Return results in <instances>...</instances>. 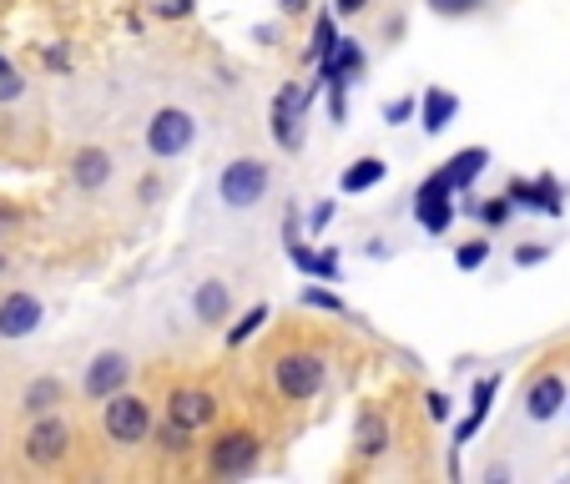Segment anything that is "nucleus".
<instances>
[{
	"mask_svg": "<svg viewBox=\"0 0 570 484\" xmlns=\"http://www.w3.org/2000/svg\"><path fill=\"white\" fill-rule=\"evenodd\" d=\"M263 192H268V167H263L258 157L227 161L223 182H217V197H223L227 207H253V203H263Z\"/></svg>",
	"mask_w": 570,
	"mask_h": 484,
	"instance_id": "nucleus-1",
	"label": "nucleus"
},
{
	"mask_svg": "<svg viewBox=\"0 0 570 484\" xmlns=\"http://www.w3.org/2000/svg\"><path fill=\"white\" fill-rule=\"evenodd\" d=\"M193 137H197V121L187 117L183 107H161L157 117H151V127H147L151 157H183V151L193 147Z\"/></svg>",
	"mask_w": 570,
	"mask_h": 484,
	"instance_id": "nucleus-2",
	"label": "nucleus"
},
{
	"mask_svg": "<svg viewBox=\"0 0 570 484\" xmlns=\"http://www.w3.org/2000/svg\"><path fill=\"white\" fill-rule=\"evenodd\" d=\"M107 439L111 444H137V439H147V429H151V419H147V404H141L137 394H107Z\"/></svg>",
	"mask_w": 570,
	"mask_h": 484,
	"instance_id": "nucleus-3",
	"label": "nucleus"
},
{
	"mask_svg": "<svg viewBox=\"0 0 570 484\" xmlns=\"http://www.w3.org/2000/svg\"><path fill=\"white\" fill-rule=\"evenodd\" d=\"M454 187L444 182V172H434L430 182L414 192V217H420V227L424 233H450V223H454Z\"/></svg>",
	"mask_w": 570,
	"mask_h": 484,
	"instance_id": "nucleus-4",
	"label": "nucleus"
},
{
	"mask_svg": "<svg viewBox=\"0 0 570 484\" xmlns=\"http://www.w3.org/2000/svg\"><path fill=\"white\" fill-rule=\"evenodd\" d=\"M278 388L288 398H313L323 388V358L318 354H283L278 358Z\"/></svg>",
	"mask_w": 570,
	"mask_h": 484,
	"instance_id": "nucleus-5",
	"label": "nucleus"
},
{
	"mask_svg": "<svg viewBox=\"0 0 570 484\" xmlns=\"http://www.w3.org/2000/svg\"><path fill=\"white\" fill-rule=\"evenodd\" d=\"M303 111H308V91L283 87L278 101H273V141H278V147L293 151L303 141Z\"/></svg>",
	"mask_w": 570,
	"mask_h": 484,
	"instance_id": "nucleus-6",
	"label": "nucleus"
},
{
	"mask_svg": "<svg viewBox=\"0 0 570 484\" xmlns=\"http://www.w3.org/2000/svg\"><path fill=\"white\" fill-rule=\"evenodd\" d=\"M358 66H364V51H358L354 41H344V36H338V41L328 46V56H323V81L334 87V117H344V87Z\"/></svg>",
	"mask_w": 570,
	"mask_h": 484,
	"instance_id": "nucleus-7",
	"label": "nucleus"
},
{
	"mask_svg": "<svg viewBox=\"0 0 570 484\" xmlns=\"http://www.w3.org/2000/svg\"><path fill=\"white\" fill-rule=\"evenodd\" d=\"M253 464H258V439L253 434H223V439L213 444V474H248Z\"/></svg>",
	"mask_w": 570,
	"mask_h": 484,
	"instance_id": "nucleus-8",
	"label": "nucleus"
},
{
	"mask_svg": "<svg viewBox=\"0 0 570 484\" xmlns=\"http://www.w3.org/2000/svg\"><path fill=\"white\" fill-rule=\"evenodd\" d=\"M66 444H71V429H66L61 419H41L31 434H26V460L31 464H56L66 454Z\"/></svg>",
	"mask_w": 570,
	"mask_h": 484,
	"instance_id": "nucleus-9",
	"label": "nucleus"
},
{
	"mask_svg": "<svg viewBox=\"0 0 570 484\" xmlns=\"http://www.w3.org/2000/svg\"><path fill=\"white\" fill-rule=\"evenodd\" d=\"M36 323H41V303L31 293H11L0 303V338H26L36 334Z\"/></svg>",
	"mask_w": 570,
	"mask_h": 484,
	"instance_id": "nucleus-10",
	"label": "nucleus"
},
{
	"mask_svg": "<svg viewBox=\"0 0 570 484\" xmlns=\"http://www.w3.org/2000/svg\"><path fill=\"white\" fill-rule=\"evenodd\" d=\"M127 374H131V358L127 354H97V364L87 368V394L91 398L117 394V388H127Z\"/></svg>",
	"mask_w": 570,
	"mask_h": 484,
	"instance_id": "nucleus-11",
	"label": "nucleus"
},
{
	"mask_svg": "<svg viewBox=\"0 0 570 484\" xmlns=\"http://www.w3.org/2000/svg\"><path fill=\"white\" fill-rule=\"evenodd\" d=\"M213 414H217V404L203 388H177L173 394V424H183V429H203Z\"/></svg>",
	"mask_w": 570,
	"mask_h": 484,
	"instance_id": "nucleus-12",
	"label": "nucleus"
},
{
	"mask_svg": "<svg viewBox=\"0 0 570 484\" xmlns=\"http://www.w3.org/2000/svg\"><path fill=\"white\" fill-rule=\"evenodd\" d=\"M560 404H566V384H560L556 374L535 378V388H530V394H525V414H530V419H540V424H546V419H556V414H560Z\"/></svg>",
	"mask_w": 570,
	"mask_h": 484,
	"instance_id": "nucleus-13",
	"label": "nucleus"
},
{
	"mask_svg": "<svg viewBox=\"0 0 570 484\" xmlns=\"http://www.w3.org/2000/svg\"><path fill=\"white\" fill-rule=\"evenodd\" d=\"M510 197H515L520 207H535V213H550V217L560 213V187L550 182V177H540L535 187H530V182H515V187H510Z\"/></svg>",
	"mask_w": 570,
	"mask_h": 484,
	"instance_id": "nucleus-14",
	"label": "nucleus"
},
{
	"mask_svg": "<svg viewBox=\"0 0 570 484\" xmlns=\"http://www.w3.org/2000/svg\"><path fill=\"white\" fill-rule=\"evenodd\" d=\"M484 161H490V151H484V147H464L460 157H454L450 167H444V182H450L454 192H460V187H470L474 177L484 172Z\"/></svg>",
	"mask_w": 570,
	"mask_h": 484,
	"instance_id": "nucleus-15",
	"label": "nucleus"
},
{
	"mask_svg": "<svg viewBox=\"0 0 570 484\" xmlns=\"http://www.w3.org/2000/svg\"><path fill=\"white\" fill-rule=\"evenodd\" d=\"M495 388H500V378H495V374H490V378H480V384H474V409H470V419L460 424V434H454V439H460V444L470 439V434L484 424V414H490V404H495Z\"/></svg>",
	"mask_w": 570,
	"mask_h": 484,
	"instance_id": "nucleus-16",
	"label": "nucleus"
},
{
	"mask_svg": "<svg viewBox=\"0 0 570 484\" xmlns=\"http://www.w3.org/2000/svg\"><path fill=\"white\" fill-rule=\"evenodd\" d=\"M454 111H460V97H454V91H440V87H434L430 97H424V131H444Z\"/></svg>",
	"mask_w": 570,
	"mask_h": 484,
	"instance_id": "nucleus-17",
	"label": "nucleus"
},
{
	"mask_svg": "<svg viewBox=\"0 0 570 484\" xmlns=\"http://www.w3.org/2000/svg\"><path fill=\"white\" fill-rule=\"evenodd\" d=\"M111 177V157L101 147H87L81 157H76V182L81 187H101Z\"/></svg>",
	"mask_w": 570,
	"mask_h": 484,
	"instance_id": "nucleus-18",
	"label": "nucleus"
},
{
	"mask_svg": "<svg viewBox=\"0 0 570 484\" xmlns=\"http://www.w3.org/2000/svg\"><path fill=\"white\" fill-rule=\"evenodd\" d=\"M227 288L223 283H203V288H197V298H193V308H197V318L203 323H223L227 318Z\"/></svg>",
	"mask_w": 570,
	"mask_h": 484,
	"instance_id": "nucleus-19",
	"label": "nucleus"
},
{
	"mask_svg": "<svg viewBox=\"0 0 570 484\" xmlns=\"http://www.w3.org/2000/svg\"><path fill=\"white\" fill-rule=\"evenodd\" d=\"M354 444H358V454H384V444H389V424H384V414H364L358 419V434H354Z\"/></svg>",
	"mask_w": 570,
	"mask_h": 484,
	"instance_id": "nucleus-20",
	"label": "nucleus"
},
{
	"mask_svg": "<svg viewBox=\"0 0 570 484\" xmlns=\"http://www.w3.org/2000/svg\"><path fill=\"white\" fill-rule=\"evenodd\" d=\"M374 182H384V161L379 157L354 161V167L344 172V192H364V187H374Z\"/></svg>",
	"mask_w": 570,
	"mask_h": 484,
	"instance_id": "nucleus-21",
	"label": "nucleus"
},
{
	"mask_svg": "<svg viewBox=\"0 0 570 484\" xmlns=\"http://www.w3.org/2000/svg\"><path fill=\"white\" fill-rule=\"evenodd\" d=\"M56 398H61V384H56V378H36V384L26 388V409L41 414V409H51Z\"/></svg>",
	"mask_w": 570,
	"mask_h": 484,
	"instance_id": "nucleus-22",
	"label": "nucleus"
},
{
	"mask_svg": "<svg viewBox=\"0 0 570 484\" xmlns=\"http://www.w3.org/2000/svg\"><path fill=\"white\" fill-rule=\"evenodd\" d=\"M338 41V26H334V16H318V31H313V46H308V56L313 61H323L328 56V46Z\"/></svg>",
	"mask_w": 570,
	"mask_h": 484,
	"instance_id": "nucleus-23",
	"label": "nucleus"
},
{
	"mask_svg": "<svg viewBox=\"0 0 570 484\" xmlns=\"http://www.w3.org/2000/svg\"><path fill=\"white\" fill-rule=\"evenodd\" d=\"M26 91V81H21V71H16L6 56H0V101H16Z\"/></svg>",
	"mask_w": 570,
	"mask_h": 484,
	"instance_id": "nucleus-24",
	"label": "nucleus"
},
{
	"mask_svg": "<svg viewBox=\"0 0 570 484\" xmlns=\"http://www.w3.org/2000/svg\"><path fill=\"white\" fill-rule=\"evenodd\" d=\"M410 117H414V97H399V101H389V107H384V121H389V127H404Z\"/></svg>",
	"mask_w": 570,
	"mask_h": 484,
	"instance_id": "nucleus-25",
	"label": "nucleus"
},
{
	"mask_svg": "<svg viewBox=\"0 0 570 484\" xmlns=\"http://www.w3.org/2000/svg\"><path fill=\"white\" fill-rule=\"evenodd\" d=\"M263 318H268V308H253L248 318H243V323H237V328H233V334H227V344H243V338H248V334H258V323H263Z\"/></svg>",
	"mask_w": 570,
	"mask_h": 484,
	"instance_id": "nucleus-26",
	"label": "nucleus"
},
{
	"mask_svg": "<svg viewBox=\"0 0 570 484\" xmlns=\"http://www.w3.org/2000/svg\"><path fill=\"white\" fill-rule=\"evenodd\" d=\"M484 258H490V243H470V248H460V258H454V263L470 273V268H480Z\"/></svg>",
	"mask_w": 570,
	"mask_h": 484,
	"instance_id": "nucleus-27",
	"label": "nucleus"
},
{
	"mask_svg": "<svg viewBox=\"0 0 570 484\" xmlns=\"http://www.w3.org/2000/svg\"><path fill=\"white\" fill-rule=\"evenodd\" d=\"M151 11L167 16V21H183V16L193 11V0H151Z\"/></svg>",
	"mask_w": 570,
	"mask_h": 484,
	"instance_id": "nucleus-28",
	"label": "nucleus"
},
{
	"mask_svg": "<svg viewBox=\"0 0 570 484\" xmlns=\"http://www.w3.org/2000/svg\"><path fill=\"white\" fill-rule=\"evenodd\" d=\"M480 217H484L490 227H500V223L510 217V197H495V203H484V207H480Z\"/></svg>",
	"mask_w": 570,
	"mask_h": 484,
	"instance_id": "nucleus-29",
	"label": "nucleus"
},
{
	"mask_svg": "<svg viewBox=\"0 0 570 484\" xmlns=\"http://www.w3.org/2000/svg\"><path fill=\"white\" fill-rule=\"evenodd\" d=\"M430 6H434L440 16H470L480 0H430Z\"/></svg>",
	"mask_w": 570,
	"mask_h": 484,
	"instance_id": "nucleus-30",
	"label": "nucleus"
},
{
	"mask_svg": "<svg viewBox=\"0 0 570 484\" xmlns=\"http://www.w3.org/2000/svg\"><path fill=\"white\" fill-rule=\"evenodd\" d=\"M303 298H308L313 308H328V313H338V298H334V293H318V288H308V293H303Z\"/></svg>",
	"mask_w": 570,
	"mask_h": 484,
	"instance_id": "nucleus-31",
	"label": "nucleus"
},
{
	"mask_svg": "<svg viewBox=\"0 0 570 484\" xmlns=\"http://www.w3.org/2000/svg\"><path fill=\"white\" fill-rule=\"evenodd\" d=\"M328 223H334V203H323L318 213H313V223H308V227H313V233H323Z\"/></svg>",
	"mask_w": 570,
	"mask_h": 484,
	"instance_id": "nucleus-32",
	"label": "nucleus"
},
{
	"mask_svg": "<svg viewBox=\"0 0 570 484\" xmlns=\"http://www.w3.org/2000/svg\"><path fill=\"white\" fill-rule=\"evenodd\" d=\"M430 419H450V398L444 394H430Z\"/></svg>",
	"mask_w": 570,
	"mask_h": 484,
	"instance_id": "nucleus-33",
	"label": "nucleus"
},
{
	"mask_svg": "<svg viewBox=\"0 0 570 484\" xmlns=\"http://www.w3.org/2000/svg\"><path fill=\"white\" fill-rule=\"evenodd\" d=\"M540 258H546V248H520L515 253V263H525V268H530V263H540Z\"/></svg>",
	"mask_w": 570,
	"mask_h": 484,
	"instance_id": "nucleus-34",
	"label": "nucleus"
},
{
	"mask_svg": "<svg viewBox=\"0 0 570 484\" xmlns=\"http://www.w3.org/2000/svg\"><path fill=\"white\" fill-rule=\"evenodd\" d=\"M338 11H344V16H354V11H364V0H338Z\"/></svg>",
	"mask_w": 570,
	"mask_h": 484,
	"instance_id": "nucleus-35",
	"label": "nucleus"
},
{
	"mask_svg": "<svg viewBox=\"0 0 570 484\" xmlns=\"http://www.w3.org/2000/svg\"><path fill=\"white\" fill-rule=\"evenodd\" d=\"M303 6H308V0H283V11H303Z\"/></svg>",
	"mask_w": 570,
	"mask_h": 484,
	"instance_id": "nucleus-36",
	"label": "nucleus"
}]
</instances>
